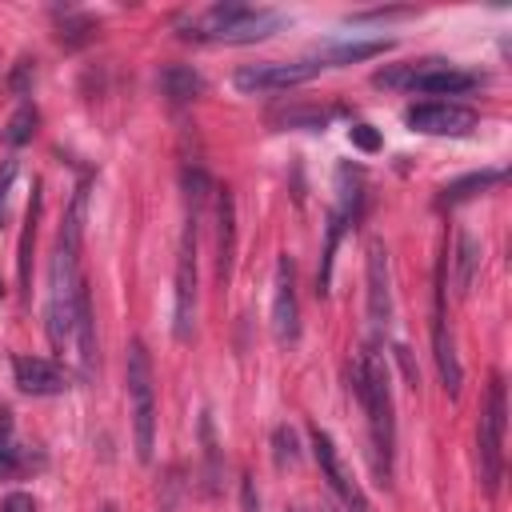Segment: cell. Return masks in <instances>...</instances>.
<instances>
[{
	"mask_svg": "<svg viewBox=\"0 0 512 512\" xmlns=\"http://www.w3.org/2000/svg\"><path fill=\"white\" fill-rule=\"evenodd\" d=\"M284 24H288V16L276 8L224 0V4H208L204 12L180 20L176 36L196 40V44H256V40H268L272 32H280Z\"/></svg>",
	"mask_w": 512,
	"mask_h": 512,
	"instance_id": "obj_1",
	"label": "cell"
},
{
	"mask_svg": "<svg viewBox=\"0 0 512 512\" xmlns=\"http://www.w3.org/2000/svg\"><path fill=\"white\" fill-rule=\"evenodd\" d=\"M352 392L368 412V428H372V452H376V472L380 484H388L392 476V452H396V416H392V380L388 368L380 364V356L368 348L356 364H352Z\"/></svg>",
	"mask_w": 512,
	"mask_h": 512,
	"instance_id": "obj_2",
	"label": "cell"
},
{
	"mask_svg": "<svg viewBox=\"0 0 512 512\" xmlns=\"http://www.w3.org/2000/svg\"><path fill=\"white\" fill-rule=\"evenodd\" d=\"M80 292H84V276H80V252L56 244L52 248V264H48V340L56 352H64L72 344V332H76V304H80Z\"/></svg>",
	"mask_w": 512,
	"mask_h": 512,
	"instance_id": "obj_3",
	"label": "cell"
},
{
	"mask_svg": "<svg viewBox=\"0 0 512 512\" xmlns=\"http://www.w3.org/2000/svg\"><path fill=\"white\" fill-rule=\"evenodd\" d=\"M372 84L380 88H400V92H424V96H456L476 88V76L448 64V60H404V64H388L380 72H372Z\"/></svg>",
	"mask_w": 512,
	"mask_h": 512,
	"instance_id": "obj_4",
	"label": "cell"
},
{
	"mask_svg": "<svg viewBox=\"0 0 512 512\" xmlns=\"http://www.w3.org/2000/svg\"><path fill=\"white\" fill-rule=\"evenodd\" d=\"M504 428H508V392H504V376H492L476 420V472L488 496H496L504 472Z\"/></svg>",
	"mask_w": 512,
	"mask_h": 512,
	"instance_id": "obj_5",
	"label": "cell"
},
{
	"mask_svg": "<svg viewBox=\"0 0 512 512\" xmlns=\"http://www.w3.org/2000/svg\"><path fill=\"white\" fill-rule=\"evenodd\" d=\"M128 416L136 436V456L148 464L156 448V384H152V360L140 340L128 344Z\"/></svg>",
	"mask_w": 512,
	"mask_h": 512,
	"instance_id": "obj_6",
	"label": "cell"
},
{
	"mask_svg": "<svg viewBox=\"0 0 512 512\" xmlns=\"http://www.w3.org/2000/svg\"><path fill=\"white\" fill-rule=\"evenodd\" d=\"M320 72V60L308 56V60H268V64H248L232 76V84L248 96L256 92H284V88H296L304 80H312Z\"/></svg>",
	"mask_w": 512,
	"mask_h": 512,
	"instance_id": "obj_7",
	"label": "cell"
},
{
	"mask_svg": "<svg viewBox=\"0 0 512 512\" xmlns=\"http://www.w3.org/2000/svg\"><path fill=\"white\" fill-rule=\"evenodd\" d=\"M444 272H448V256L440 260L436 268V292H432V356H436V368H440V380L448 388V396L460 392V356H456V344H452V332H448V316H444Z\"/></svg>",
	"mask_w": 512,
	"mask_h": 512,
	"instance_id": "obj_8",
	"label": "cell"
},
{
	"mask_svg": "<svg viewBox=\"0 0 512 512\" xmlns=\"http://www.w3.org/2000/svg\"><path fill=\"white\" fill-rule=\"evenodd\" d=\"M476 112L472 108H460V104H448V100H428V104H412L404 112V124L412 132H424V136H468L476 128Z\"/></svg>",
	"mask_w": 512,
	"mask_h": 512,
	"instance_id": "obj_9",
	"label": "cell"
},
{
	"mask_svg": "<svg viewBox=\"0 0 512 512\" xmlns=\"http://www.w3.org/2000/svg\"><path fill=\"white\" fill-rule=\"evenodd\" d=\"M312 452H316V464H320L328 488L344 500V508H348V512H372L364 488H360L356 476L344 468V460H340V452H336V444H332V436H328L324 428H312Z\"/></svg>",
	"mask_w": 512,
	"mask_h": 512,
	"instance_id": "obj_10",
	"label": "cell"
},
{
	"mask_svg": "<svg viewBox=\"0 0 512 512\" xmlns=\"http://www.w3.org/2000/svg\"><path fill=\"white\" fill-rule=\"evenodd\" d=\"M272 332L280 344L300 340V300H296V264L284 252L276 260V284H272Z\"/></svg>",
	"mask_w": 512,
	"mask_h": 512,
	"instance_id": "obj_11",
	"label": "cell"
},
{
	"mask_svg": "<svg viewBox=\"0 0 512 512\" xmlns=\"http://www.w3.org/2000/svg\"><path fill=\"white\" fill-rule=\"evenodd\" d=\"M368 316L372 324H392V260L380 240L368 244Z\"/></svg>",
	"mask_w": 512,
	"mask_h": 512,
	"instance_id": "obj_12",
	"label": "cell"
},
{
	"mask_svg": "<svg viewBox=\"0 0 512 512\" xmlns=\"http://www.w3.org/2000/svg\"><path fill=\"white\" fill-rule=\"evenodd\" d=\"M12 376H16L20 392H28V396H60V392L72 388L68 372L56 360H44V356H16Z\"/></svg>",
	"mask_w": 512,
	"mask_h": 512,
	"instance_id": "obj_13",
	"label": "cell"
},
{
	"mask_svg": "<svg viewBox=\"0 0 512 512\" xmlns=\"http://www.w3.org/2000/svg\"><path fill=\"white\" fill-rule=\"evenodd\" d=\"M232 256H236V204L228 188H216V280H232Z\"/></svg>",
	"mask_w": 512,
	"mask_h": 512,
	"instance_id": "obj_14",
	"label": "cell"
},
{
	"mask_svg": "<svg viewBox=\"0 0 512 512\" xmlns=\"http://www.w3.org/2000/svg\"><path fill=\"white\" fill-rule=\"evenodd\" d=\"M156 80H160V92H164L172 104H188V100L204 96V88H208V80H204L196 68H188V64H164Z\"/></svg>",
	"mask_w": 512,
	"mask_h": 512,
	"instance_id": "obj_15",
	"label": "cell"
},
{
	"mask_svg": "<svg viewBox=\"0 0 512 512\" xmlns=\"http://www.w3.org/2000/svg\"><path fill=\"white\" fill-rule=\"evenodd\" d=\"M392 48V40H340V44H324L316 52L320 68H340V64H356L368 56H384Z\"/></svg>",
	"mask_w": 512,
	"mask_h": 512,
	"instance_id": "obj_16",
	"label": "cell"
},
{
	"mask_svg": "<svg viewBox=\"0 0 512 512\" xmlns=\"http://www.w3.org/2000/svg\"><path fill=\"white\" fill-rule=\"evenodd\" d=\"M76 360H80V372L92 376L96 372V320H92V300H88V288L80 292V304H76Z\"/></svg>",
	"mask_w": 512,
	"mask_h": 512,
	"instance_id": "obj_17",
	"label": "cell"
},
{
	"mask_svg": "<svg viewBox=\"0 0 512 512\" xmlns=\"http://www.w3.org/2000/svg\"><path fill=\"white\" fill-rule=\"evenodd\" d=\"M480 256H484V248L468 236V232H456V248H452V288H456V296H468V288H472V276H476V268H480Z\"/></svg>",
	"mask_w": 512,
	"mask_h": 512,
	"instance_id": "obj_18",
	"label": "cell"
},
{
	"mask_svg": "<svg viewBox=\"0 0 512 512\" xmlns=\"http://www.w3.org/2000/svg\"><path fill=\"white\" fill-rule=\"evenodd\" d=\"M36 220H40V184L32 188L28 212H24V232H20V256H16V272H20V288H32V244H36Z\"/></svg>",
	"mask_w": 512,
	"mask_h": 512,
	"instance_id": "obj_19",
	"label": "cell"
},
{
	"mask_svg": "<svg viewBox=\"0 0 512 512\" xmlns=\"http://www.w3.org/2000/svg\"><path fill=\"white\" fill-rule=\"evenodd\" d=\"M84 212H88V180L72 192V204H68V212H64V224H60L56 244L80 252V244H84Z\"/></svg>",
	"mask_w": 512,
	"mask_h": 512,
	"instance_id": "obj_20",
	"label": "cell"
},
{
	"mask_svg": "<svg viewBox=\"0 0 512 512\" xmlns=\"http://www.w3.org/2000/svg\"><path fill=\"white\" fill-rule=\"evenodd\" d=\"M28 468V452L16 440V424L12 412H0V476H16Z\"/></svg>",
	"mask_w": 512,
	"mask_h": 512,
	"instance_id": "obj_21",
	"label": "cell"
},
{
	"mask_svg": "<svg viewBox=\"0 0 512 512\" xmlns=\"http://www.w3.org/2000/svg\"><path fill=\"white\" fill-rule=\"evenodd\" d=\"M500 180H504L500 168L464 176V180H456V184H448V188L440 192V208H444V204H460V200H468V196H476V192H484V188H492V184H500Z\"/></svg>",
	"mask_w": 512,
	"mask_h": 512,
	"instance_id": "obj_22",
	"label": "cell"
},
{
	"mask_svg": "<svg viewBox=\"0 0 512 512\" xmlns=\"http://www.w3.org/2000/svg\"><path fill=\"white\" fill-rule=\"evenodd\" d=\"M36 124H40V112H36L32 104H20L16 116H12L8 128H4V140H8V144H28V140L36 136Z\"/></svg>",
	"mask_w": 512,
	"mask_h": 512,
	"instance_id": "obj_23",
	"label": "cell"
},
{
	"mask_svg": "<svg viewBox=\"0 0 512 512\" xmlns=\"http://www.w3.org/2000/svg\"><path fill=\"white\" fill-rule=\"evenodd\" d=\"M272 456H276L280 468H288V464L300 460V440H296V432L288 424H276L272 428Z\"/></svg>",
	"mask_w": 512,
	"mask_h": 512,
	"instance_id": "obj_24",
	"label": "cell"
},
{
	"mask_svg": "<svg viewBox=\"0 0 512 512\" xmlns=\"http://www.w3.org/2000/svg\"><path fill=\"white\" fill-rule=\"evenodd\" d=\"M16 172H20V164H16L12 156H8V160H0V228L8 224V192H12Z\"/></svg>",
	"mask_w": 512,
	"mask_h": 512,
	"instance_id": "obj_25",
	"label": "cell"
},
{
	"mask_svg": "<svg viewBox=\"0 0 512 512\" xmlns=\"http://www.w3.org/2000/svg\"><path fill=\"white\" fill-rule=\"evenodd\" d=\"M348 136H352V144H360L364 152H376V148H380V136L372 132V124H352Z\"/></svg>",
	"mask_w": 512,
	"mask_h": 512,
	"instance_id": "obj_26",
	"label": "cell"
},
{
	"mask_svg": "<svg viewBox=\"0 0 512 512\" xmlns=\"http://www.w3.org/2000/svg\"><path fill=\"white\" fill-rule=\"evenodd\" d=\"M0 512H36V500L28 492H8L0 500Z\"/></svg>",
	"mask_w": 512,
	"mask_h": 512,
	"instance_id": "obj_27",
	"label": "cell"
},
{
	"mask_svg": "<svg viewBox=\"0 0 512 512\" xmlns=\"http://www.w3.org/2000/svg\"><path fill=\"white\" fill-rule=\"evenodd\" d=\"M28 76H36V68H32V60H20V68H16V76H12V88L24 96L28 92Z\"/></svg>",
	"mask_w": 512,
	"mask_h": 512,
	"instance_id": "obj_28",
	"label": "cell"
},
{
	"mask_svg": "<svg viewBox=\"0 0 512 512\" xmlns=\"http://www.w3.org/2000/svg\"><path fill=\"white\" fill-rule=\"evenodd\" d=\"M100 512H116V508H112V504H104V508H100Z\"/></svg>",
	"mask_w": 512,
	"mask_h": 512,
	"instance_id": "obj_29",
	"label": "cell"
},
{
	"mask_svg": "<svg viewBox=\"0 0 512 512\" xmlns=\"http://www.w3.org/2000/svg\"><path fill=\"white\" fill-rule=\"evenodd\" d=\"M320 512H336V508H320Z\"/></svg>",
	"mask_w": 512,
	"mask_h": 512,
	"instance_id": "obj_30",
	"label": "cell"
},
{
	"mask_svg": "<svg viewBox=\"0 0 512 512\" xmlns=\"http://www.w3.org/2000/svg\"><path fill=\"white\" fill-rule=\"evenodd\" d=\"M288 512H304V508H288Z\"/></svg>",
	"mask_w": 512,
	"mask_h": 512,
	"instance_id": "obj_31",
	"label": "cell"
}]
</instances>
